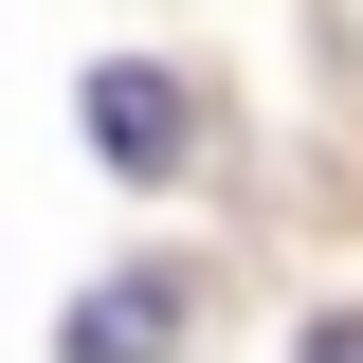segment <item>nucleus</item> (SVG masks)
Here are the masks:
<instances>
[{
    "label": "nucleus",
    "instance_id": "1",
    "mask_svg": "<svg viewBox=\"0 0 363 363\" xmlns=\"http://www.w3.org/2000/svg\"><path fill=\"white\" fill-rule=\"evenodd\" d=\"M91 145H109L128 182H164V164H182V91H164V73H91Z\"/></svg>",
    "mask_w": 363,
    "mask_h": 363
},
{
    "label": "nucleus",
    "instance_id": "2",
    "mask_svg": "<svg viewBox=\"0 0 363 363\" xmlns=\"http://www.w3.org/2000/svg\"><path fill=\"white\" fill-rule=\"evenodd\" d=\"M73 363H164V291H91V309H73Z\"/></svg>",
    "mask_w": 363,
    "mask_h": 363
}]
</instances>
